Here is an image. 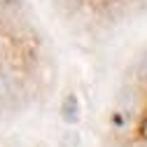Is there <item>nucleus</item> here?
I'll return each mask as SVG.
<instances>
[{
    "mask_svg": "<svg viewBox=\"0 0 147 147\" xmlns=\"http://www.w3.org/2000/svg\"><path fill=\"white\" fill-rule=\"evenodd\" d=\"M77 115H80L77 98H75V96H68V98H65V105H63V117H65L68 121H75Z\"/></svg>",
    "mask_w": 147,
    "mask_h": 147,
    "instance_id": "1",
    "label": "nucleus"
},
{
    "mask_svg": "<svg viewBox=\"0 0 147 147\" xmlns=\"http://www.w3.org/2000/svg\"><path fill=\"white\" fill-rule=\"evenodd\" d=\"M142 77L147 80V59H145V63H142Z\"/></svg>",
    "mask_w": 147,
    "mask_h": 147,
    "instance_id": "2",
    "label": "nucleus"
},
{
    "mask_svg": "<svg viewBox=\"0 0 147 147\" xmlns=\"http://www.w3.org/2000/svg\"><path fill=\"white\" fill-rule=\"evenodd\" d=\"M7 3H12V0H0V5H7Z\"/></svg>",
    "mask_w": 147,
    "mask_h": 147,
    "instance_id": "3",
    "label": "nucleus"
}]
</instances>
